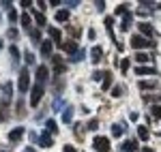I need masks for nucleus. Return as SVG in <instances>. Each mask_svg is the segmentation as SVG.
I'll return each instance as SVG.
<instances>
[{
  "label": "nucleus",
  "instance_id": "nucleus-1",
  "mask_svg": "<svg viewBox=\"0 0 161 152\" xmlns=\"http://www.w3.org/2000/svg\"><path fill=\"white\" fill-rule=\"evenodd\" d=\"M92 146H95L97 152H110V139L103 137V135H97V137L92 139Z\"/></svg>",
  "mask_w": 161,
  "mask_h": 152
},
{
  "label": "nucleus",
  "instance_id": "nucleus-2",
  "mask_svg": "<svg viewBox=\"0 0 161 152\" xmlns=\"http://www.w3.org/2000/svg\"><path fill=\"white\" fill-rule=\"evenodd\" d=\"M41 97H43V86H41V84L30 86V105H32V107H37V105H39Z\"/></svg>",
  "mask_w": 161,
  "mask_h": 152
},
{
  "label": "nucleus",
  "instance_id": "nucleus-3",
  "mask_svg": "<svg viewBox=\"0 0 161 152\" xmlns=\"http://www.w3.org/2000/svg\"><path fill=\"white\" fill-rule=\"evenodd\" d=\"M17 86H19V92L30 90V73H28V69H24V71L19 73V81H17Z\"/></svg>",
  "mask_w": 161,
  "mask_h": 152
},
{
  "label": "nucleus",
  "instance_id": "nucleus-4",
  "mask_svg": "<svg viewBox=\"0 0 161 152\" xmlns=\"http://www.w3.org/2000/svg\"><path fill=\"white\" fill-rule=\"evenodd\" d=\"M131 47H133V50H142V47H153V43L146 41L144 37L136 34V37H131Z\"/></svg>",
  "mask_w": 161,
  "mask_h": 152
},
{
  "label": "nucleus",
  "instance_id": "nucleus-5",
  "mask_svg": "<svg viewBox=\"0 0 161 152\" xmlns=\"http://www.w3.org/2000/svg\"><path fill=\"white\" fill-rule=\"evenodd\" d=\"M35 141H37L39 146H43V148H52V146H54V139H52V135L47 133V131H43Z\"/></svg>",
  "mask_w": 161,
  "mask_h": 152
},
{
  "label": "nucleus",
  "instance_id": "nucleus-6",
  "mask_svg": "<svg viewBox=\"0 0 161 152\" xmlns=\"http://www.w3.org/2000/svg\"><path fill=\"white\" fill-rule=\"evenodd\" d=\"M35 75H37V81L41 84V86H43V84L47 81V77H50V71H47V66H39Z\"/></svg>",
  "mask_w": 161,
  "mask_h": 152
},
{
  "label": "nucleus",
  "instance_id": "nucleus-7",
  "mask_svg": "<svg viewBox=\"0 0 161 152\" xmlns=\"http://www.w3.org/2000/svg\"><path fill=\"white\" fill-rule=\"evenodd\" d=\"M54 19H56V22H60V24L69 22V11H67V9H56V15H54Z\"/></svg>",
  "mask_w": 161,
  "mask_h": 152
},
{
  "label": "nucleus",
  "instance_id": "nucleus-8",
  "mask_svg": "<svg viewBox=\"0 0 161 152\" xmlns=\"http://www.w3.org/2000/svg\"><path fill=\"white\" fill-rule=\"evenodd\" d=\"M22 137H24V127H15L11 133H9V139L11 141H19Z\"/></svg>",
  "mask_w": 161,
  "mask_h": 152
},
{
  "label": "nucleus",
  "instance_id": "nucleus-9",
  "mask_svg": "<svg viewBox=\"0 0 161 152\" xmlns=\"http://www.w3.org/2000/svg\"><path fill=\"white\" fill-rule=\"evenodd\" d=\"M52 47H54L52 41H41V54L43 56H52Z\"/></svg>",
  "mask_w": 161,
  "mask_h": 152
},
{
  "label": "nucleus",
  "instance_id": "nucleus-10",
  "mask_svg": "<svg viewBox=\"0 0 161 152\" xmlns=\"http://www.w3.org/2000/svg\"><path fill=\"white\" fill-rule=\"evenodd\" d=\"M136 150H137V144L133 139H131V141H125L123 146H120V152H136Z\"/></svg>",
  "mask_w": 161,
  "mask_h": 152
},
{
  "label": "nucleus",
  "instance_id": "nucleus-11",
  "mask_svg": "<svg viewBox=\"0 0 161 152\" xmlns=\"http://www.w3.org/2000/svg\"><path fill=\"white\" fill-rule=\"evenodd\" d=\"M47 32H50V37H52V41H54V43H58V45H60V30H58V28H54V26H52V28H47Z\"/></svg>",
  "mask_w": 161,
  "mask_h": 152
},
{
  "label": "nucleus",
  "instance_id": "nucleus-12",
  "mask_svg": "<svg viewBox=\"0 0 161 152\" xmlns=\"http://www.w3.org/2000/svg\"><path fill=\"white\" fill-rule=\"evenodd\" d=\"M2 94H4V101H11V94H13V84L11 81H7V84L2 86Z\"/></svg>",
  "mask_w": 161,
  "mask_h": 152
},
{
  "label": "nucleus",
  "instance_id": "nucleus-13",
  "mask_svg": "<svg viewBox=\"0 0 161 152\" xmlns=\"http://www.w3.org/2000/svg\"><path fill=\"white\" fill-rule=\"evenodd\" d=\"M137 28H140V32H142V34H148V37L155 32V30H153V26L146 24V22H140V24H137Z\"/></svg>",
  "mask_w": 161,
  "mask_h": 152
},
{
  "label": "nucleus",
  "instance_id": "nucleus-14",
  "mask_svg": "<svg viewBox=\"0 0 161 152\" xmlns=\"http://www.w3.org/2000/svg\"><path fill=\"white\" fill-rule=\"evenodd\" d=\"M136 73H137V75H153L155 69H153V66H144V64H140V66L136 69Z\"/></svg>",
  "mask_w": 161,
  "mask_h": 152
},
{
  "label": "nucleus",
  "instance_id": "nucleus-15",
  "mask_svg": "<svg viewBox=\"0 0 161 152\" xmlns=\"http://www.w3.org/2000/svg\"><path fill=\"white\" fill-rule=\"evenodd\" d=\"M131 19H133V15L127 11V15H125V17H123V22H120V28H123V30H127V28L131 26Z\"/></svg>",
  "mask_w": 161,
  "mask_h": 152
},
{
  "label": "nucleus",
  "instance_id": "nucleus-16",
  "mask_svg": "<svg viewBox=\"0 0 161 152\" xmlns=\"http://www.w3.org/2000/svg\"><path fill=\"white\" fill-rule=\"evenodd\" d=\"M60 47L64 51H69V54H75V47H77V45H75V41H67V43H62Z\"/></svg>",
  "mask_w": 161,
  "mask_h": 152
},
{
  "label": "nucleus",
  "instance_id": "nucleus-17",
  "mask_svg": "<svg viewBox=\"0 0 161 152\" xmlns=\"http://www.w3.org/2000/svg\"><path fill=\"white\" fill-rule=\"evenodd\" d=\"M137 137H140V139H148V137H150V131L146 127H137Z\"/></svg>",
  "mask_w": 161,
  "mask_h": 152
},
{
  "label": "nucleus",
  "instance_id": "nucleus-18",
  "mask_svg": "<svg viewBox=\"0 0 161 152\" xmlns=\"http://www.w3.org/2000/svg\"><path fill=\"white\" fill-rule=\"evenodd\" d=\"M103 58V50L101 47H92V62H99Z\"/></svg>",
  "mask_w": 161,
  "mask_h": 152
},
{
  "label": "nucleus",
  "instance_id": "nucleus-19",
  "mask_svg": "<svg viewBox=\"0 0 161 152\" xmlns=\"http://www.w3.org/2000/svg\"><path fill=\"white\" fill-rule=\"evenodd\" d=\"M45 128H47V133H58V124H56V120H47V122H45Z\"/></svg>",
  "mask_w": 161,
  "mask_h": 152
},
{
  "label": "nucleus",
  "instance_id": "nucleus-20",
  "mask_svg": "<svg viewBox=\"0 0 161 152\" xmlns=\"http://www.w3.org/2000/svg\"><path fill=\"white\" fill-rule=\"evenodd\" d=\"M35 19H37L39 28H43V26H45V15H43L41 11H37V13H35Z\"/></svg>",
  "mask_w": 161,
  "mask_h": 152
},
{
  "label": "nucleus",
  "instance_id": "nucleus-21",
  "mask_svg": "<svg viewBox=\"0 0 161 152\" xmlns=\"http://www.w3.org/2000/svg\"><path fill=\"white\" fill-rule=\"evenodd\" d=\"M110 84H112V73L108 71V73L103 75V90H110Z\"/></svg>",
  "mask_w": 161,
  "mask_h": 152
},
{
  "label": "nucleus",
  "instance_id": "nucleus-22",
  "mask_svg": "<svg viewBox=\"0 0 161 152\" xmlns=\"http://www.w3.org/2000/svg\"><path fill=\"white\" fill-rule=\"evenodd\" d=\"M7 120V101L0 103V122H4Z\"/></svg>",
  "mask_w": 161,
  "mask_h": 152
},
{
  "label": "nucleus",
  "instance_id": "nucleus-23",
  "mask_svg": "<svg viewBox=\"0 0 161 152\" xmlns=\"http://www.w3.org/2000/svg\"><path fill=\"white\" fill-rule=\"evenodd\" d=\"M19 22H22V26H24V28H28V26H30V15H28V13H22Z\"/></svg>",
  "mask_w": 161,
  "mask_h": 152
},
{
  "label": "nucleus",
  "instance_id": "nucleus-24",
  "mask_svg": "<svg viewBox=\"0 0 161 152\" xmlns=\"http://www.w3.org/2000/svg\"><path fill=\"white\" fill-rule=\"evenodd\" d=\"M140 88L142 90H153L155 88V81H140Z\"/></svg>",
  "mask_w": 161,
  "mask_h": 152
},
{
  "label": "nucleus",
  "instance_id": "nucleus-25",
  "mask_svg": "<svg viewBox=\"0 0 161 152\" xmlns=\"http://www.w3.org/2000/svg\"><path fill=\"white\" fill-rule=\"evenodd\" d=\"M9 54H11L13 60H17V58H19V51H17V47H15V45H11V47H9Z\"/></svg>",
  "mask_w": 161,
  "mask_h": 152
},
{
  "label": "nucleus",
  "instance_id": "nucleus-26",
  "mask_svg": "<svg viewBox=\"0 0 161 152\" xmlns=\"http://www.w3.org/2000/svg\"><path fill=\"white\" fill-rule=\"evenodd\" d=\"M112 133H114L116 137H120V135H123V127H120V124H114V127H112Z\"/></svg>",
  "mask_w": 161,
  "mask_h": 152
},
{
  "label": "nucleus",
  "instance_id": "nucleus-27",
  "mask_svg": "<svg viewBox=\"0 0 161 152\" xmlns=\"http://www.w3.org/2000/svg\"><path fill=\"white\" fill-rule=\"evenodd\" d=\"M136 58H137V62H148V58H150V56H148V54H144V51H142V54H137Z\"/></svg>",
  "mask_w": 161,
  "mask_h": 152
},
{
  "label": "nucleus",
  "instance_id": "nucleus-28",
  "mask_svg": "<svg viewBox=\"0 0 161 152\" xmlns=\"http://www.w3.org/2000/svg\"><path fill=\"white\" fill-rule=\"evenodd\" d=\"M120 69H123V73L129 71V58H123V60H120Z\"/></svg>",
  "mask_w": 161,
  "mask_h": 152
},
{
  "label": "nucleus",
  "instance_id": "nucleus-29",
  "mask_svg": "<svg viewBox=\"0 0 161 152\" xmlns=\"http://www.w3.org/2000/svg\"><path fill=\"white\" fill-rule=\"evenodd\" d=\"M30 37H32V41H35V43H39V45H41V37H39V30H32V32H30Z\"/></svg>",
  "mask_w": 161,
  "mask_h": 152
},
{
  "label": "nucleus",
  "instance_id": "nucleus-30",
  "mask_svg": "<svg viewBox=\"0 0 161 152\" xmlns=\"http://www.w3.org/2000/svg\"><path fill=\"white\" fill-rule=\"evenodd\" d=\"M62 120H64V122H71V107H69V109H64V114H62Z\"/></svg>",
  "mask_w": 161,
  "mask_h": 152
},
{
  "label": "nucleus",
  "instance_id": "nucleus-31",
  "mask_svg": "<svg viewBox=\"0 0 161 152\" xmlns=\"http://www.w3.org/2000/svg\"><path fill=\"white\" fill-rule=\"evenodd\" d=\"M0 7H2L4 11H13V7H11V2H9V0H2V4H0Z\"/></svg>",
  "mask_w": 161,
  "mask_h": 152
},
{
  "label": "nucleus",
  "instance_id": "nucleus-32",
  "mask_svg": "<svg viewBox=\"0 0 161 152\" xmlns=\"http://www.w3.org/2000/svg\"><path fill=\"white\" fill-rule=\"evenodd\" d=\"M153 116H155V118H161V105H155V107H153Z\"/></svg>",
  "mask_w": 161,
  "mask_h": 152
},
{
  "label": "nucleus",
  "instance_id": "nucleus-33",
  "mask_svg": "<svg viewBox=\"0 0 161 152\" xmlns=\"http://www.w3.org/2000/svg\"><path fill=\"white\" fill-rule=\"evenodd\" d=\"M120 94H123V86H116L112 90V97H120Z\"/></svg>",
  "mask_w": 161,
  "mask_h": 152
},
{
  "label": "nucleus",
  "instance_id": "nucleus-34",
  "mask_svg": "<svg viewBox=\"0 0 161 152\" xmlns=\"http://www.w3.org/2000/svg\"><path fill=\"white\" fill-rule=\"evenodd\" d=\"M88 128H90V131H97V128H99V122H97V120H90V122H88Z\"/></svg>",
  "mask_w": 161,
  "mask_h": 152
},
{
  "label": "nucleus",
  "instance_id": "nucleus-35",
  "mask_svg": "<svg viewBox=\"0 0 161 152\" xmlns=\"http://www.w3.org/2000/svg\"><path fill=\"white\" fill-rule=\"evenodd\" d=\"M116 13H118V15H120V13H127V4H118V7H116Z\"/></svg>",
  "mask_w": 161,
  "mask_h": 152
},
{
  "label": "nucleus",
  "instance_id": "nucleus-36",
  "mask_svg": "<svg viewBox=\"0 0 161 152\" xmlns=\"http://www.w3.org/2000/svg\"><path fill=\"white\" fill-rule=\"evenodd\" d=\"M9 39H17V30L15 28H9Z\"/></svg>",
  "mask_w": 161,
  "mask_h": 152
},
{
  "label": "nucleus",
  "instance_id": "nucleus-37",
  "mask_svg": "<svg viewBox=\"0 0 161 152\" xmlns=\"http://www.w3.org/2000/svg\"><path fill=\"white\" fill-rule=\"evenodd\" d=\"M19 4H22V9H28V7H30V4H32V0H22V2H19Z\"/></svg>",
  "mask_w": 161,
  "mask_h": 152
},
{
  "label": "nucleus",
  "instance_id": "nucleus-38",
  "mask_svg": "<svg viewBox=\"0 0 161 152\" xmlns=\"http://www.w3.org/2000/svg\"><path fill=\"white\" fill-rule=\"evenodd\" d=\"M17 19V13L15 11H9V22H15Z\"/></svg>",
  "mask_w": 161,
  "mask_h": 152
},
{
  "label": "nucleus",
  "instance_id": "nucleus-39",
  "mask_svg": "<svg viewBox=\"0 0 161 152\" xmlns=\"http://www.w3.org/2000/svg\"><path fill=\"white\" fill-rule=\"evenodd\" d=\"M62 105H64V101H56V103H54V109L58 112V109H62Z\"/></svg>",
  "mask_w": 161,
  "mask_h": 152
},
{
  "label": "nucleus",
  "instance_id": "nucleus-40",
  "mask_svg": "<svg viewBox=\"0 0 161 152\" xmlns=\"http://www.w3.org/2000/svg\"><path fill=\"white\" fill-rule=\"evenodd\" d=\"M26 62L32 64V62H35V56H32V54H26Z\"/></svg>",
  "mask_w": 161,
  "mask_h": 152
},
{
  "label": "nucleus",
  "instance_id": "nucleus-41",
  "mask_svg": "<svg viewBox=\"0 0 161 152\" xmlns=\"http://www.w3.org/2000/svg\"><path fill=\"white\" fill-rule=\"evenodd\" d=\"M101 77H103V75H101V73H99V71H95V73H92V79H95V81H99V79H101Z\"/></svg>",
  "mask_w": 161,
  "mask_h": 152
},
{
  "label": "nucleus",
  "instance_id": "nucleus-42",
  "mask_svg": "<svg viewBox=\"0 0 161 152\" xmlns=\"http://www.w3.org/2000/svg\"><path fill=\"white\" fill-rule=\"evenodd\" d=\"M82 58H84V56H82V51H77V54H73V60H77V62H80Z\"/></svg>",
  "mask_w": 161,
  "mask_h": 152
},
{
  "label": "nucleus",
  "instance_id": "nucleus-43",
  "mask_svg": "<svg viewBox=\"0 0 161 152\" xmlns=\"http://www.w3.org/2000/svg\"><path fill=\"white\" fill-rule=\"evenodd\" d=\"M97 9H99V11H103V9H105V4H103V0H99V2H97Z\"/></svg>",
  "mask_w": 161,
  "mask_h": 152
},
{
  "label": "nucleus",
  "instance_id": "nucleus-44",
  "mask_svg": "<svg viewBox=\"0 0 161 152\" xmlns=\"http://www.w3.org/2000/svg\"><path fill=\"white\" fill-rule=\"evenodd\" d=\"M64 152H75L73 146H64Z\"/></svg>",
  "mask_w": 161,
  "mask_h": 152
},
{
  "label": "nucleus",
  "instance_id": "nucleus-45",
  "mask_svg": "<svg viewBox=\"0 0 161 152\" xmlns=\"http://www.w3.org/2000/svg\"><path fill=\"white\" fill-rule=\"evenodd\" d=\"M142 152H155L153 148H142Z\"/></svg>",
  "mask_w": 161,
  "mask_h": 152
},
{
  "label": "nucleus",
  "instance_id": "nucleus-46",
  "mask_svg": "<svg viewBox=\"0 0 161 152\" xmlns=\"http://www.w3.org/2000/svg\"><path fill=\"white\" fill-rule=\"evenodd\" d=\"M24 152H35V148H26V150Z\"/></svg>",
  "mask_w": 161,
  "mask_h": 152
}]
</instances>
